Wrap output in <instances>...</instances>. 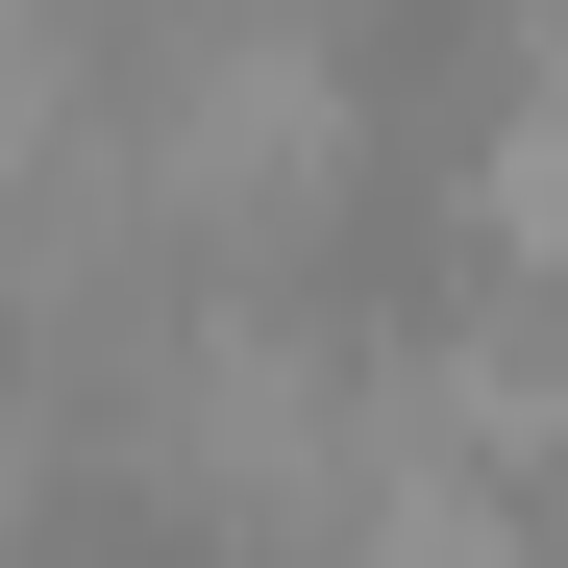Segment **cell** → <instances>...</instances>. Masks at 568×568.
I'll use <instances>...</instances> for the list:
<instances>
[{
  "label": "cell",
  "mask_w": 568,
  "mask_h": 568,
  "mask_svg": "<svg viewBox=\"0 0 568 568\" xmlns=\"http://www.w3.org/2000/svg\"><path fill=\"white\" fill-rule=\"evenodd\" d=\"M124 445H149L173 544H247V568H322L371 519V371L322 322H272V297H199V322H173L124 371Z\"/></svg>",
  "instance_id": "cell-2"
},
{
  "label": "cell",
  "mask_w": 568,
  "mask_h": 568,
  "mask_svg": "<svg viewBox=\"0 0 568 568\" xmlns=\"http://www.w3.org/2000/svg\"><path fill=\"white\" fill-rule=\"evenodd\" d=\"M124 149H149V199L173 247H297L346 173H371V74H346V0H149L124 26Z\"/></svg>",
  "instance_id": "cell-1"
},
{
  "label": "cell",
  "mask_w": 568,
  "mask_h": 568,
  "mask_svg": "<svg viewBox=\"0 0 568 568\" xmlns=\"http://www.w3.org/2000/svg\"><path fill=\"white\" fill-rule=\"evenodd\" d=\"M469 247H495V272H568V26L519 50V100L469 124Z\"/></svg>",
  "instance_id": "cell-3"
}]
</instances>
